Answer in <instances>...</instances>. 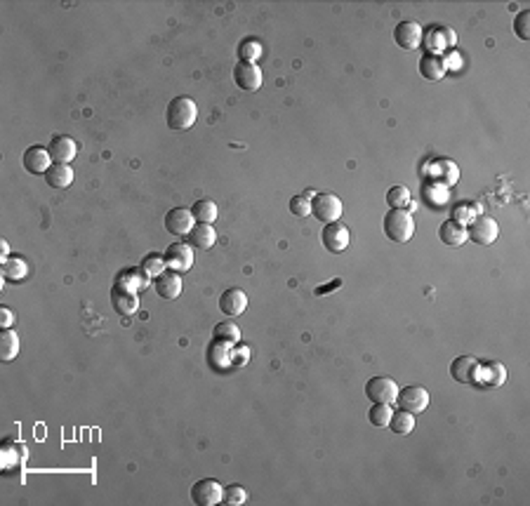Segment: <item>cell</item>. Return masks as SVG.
<instances>
[{
    "mask_svg": "<svg viewBox=\"0 0 530 506\" xmlns=\"http://www.w3.org/2000/svg\"><path fill=\"white\" fill-rule=\"evenodd\" d=\"M245 308H248V295H245L241 288H229L219 297V311L229 315V318L241 315Z\"/></svg>",
    "mask_w": 530,
    "mask_h": 506,
    "instance_id": "9a60e30c",
    "label": "cell"
},
{
    "mask_svg": "<svg viewBox=\"0 0 530 506\" xmlns=\"http://www.w3.org/2000/svg\"><path fill=\"white\" fill-rule=\"evenodd\" d=\"M196 118H198V106L191 97H175L168 104V128L170 130H189L193 128Z\"/></svg>",
    "mask_w": 530,
    "mask_h": 506,
    "instance_id": "6da1fadb",
    "label": "cell"
},
{
    "mask_svg": "<svg viewBox=\"0 0 530 506\" xmlns=\"http://www.w3.org/2000/svg\"><path fill=\"white\" fill-rule=\"evenodd\" d=\"M149 285V276L144 274L142 267L140 269H128V271H121L116 278V288H123L128 290V292H140V290H144Z\"/></svg>",
    "mask_w": 530,
    "mask_h": 506,
    "instance_id": "44dd1931",
    "label": "cell"
},
{
    "mask_svg": "<svg viewBox=\"0 0 530 506\" xmlns=\"http://www.w3.org/2000/svg\"><path fill=\"white\" fill-rule=\"evenodd\" d=\"M238 54H241V61H252V64H255V61L262 57L260 40H243L241 47H238Z\"/></svg>",
    "mask_w": 530,
    "mask_h": 506,
    "instance_id": "8d00e7d4",
    "label": "cell"
},
{
    "mask_svg": "<svg viewBox=\"0 0 530 506\" xmlns=\"http://www.w3.org/2000/svg\"><path fill=\"white\" fill-rule=\"evenodd\" d=\"M483 375V382L488 384V387H502L504 379H507V370H504V365L500 363V360H490L488 365L483 368V372L478 370V377Z\"/></svg>",
    "mask_w": 530,
    "mask_h": 506,
    "instance_id": "f1b7e54d",
    "label": "cell"
},
{
    "mask_svg": "<svg viewBox=\"0 0 530 506\" xmlns=\"http://www.w3.org/2000/svg\"><path fill=\"white\" fill-rule=\"evenodd\" d=\"M45 181H47V186H52V188L71 186V181H73L71 165H64V163H54V165L45 172Z\"/></svg>",
    "mask_w": 530,
    "mask_h": 506,
    "instance_id": "cb8c5ba5",
    "label": "cell"
},
{
    "mask_svg": "<svg viewBox=\"0 0 530 506\" xmlns=\"http://www.w3.org/2000/svg\"><path fill=\"white\" fill-rule=\"evenodd\" d=\"M191 214H193L196 224H212V221L217 219V205H214L210 198L196 200L191 207Z\"/></svg>",
    "mask_w": 530,
    "mask_h": 506,
    "instance_id": "4316f807",
    "label": "cell"
},
{
    "mask_svg": "<svg viewBox=\"0 0 530 506\" xmlns=\"http://www.w3.org/2000/svg\"><path fill=\"white\" fill-rule=\"evenodd\" d=\"M111 304H113V308H116V311L121 313V315H132V313H137V308H140V297H137L135 292H128V290L113 285V290H111Z\"/></svg>",
    "mask_w": 530,
    "mask_h": 506,
    "instance_id": "ffe728a7",
    "label": "cell"
},
{
    "mask_svg": "<svg viewBox=\"0 0 530 506\" xmlns=\"http://www.w3.org/2000/svg\"><path fill=\"white\" fill-rule=\"evenodd\" d=\"M391 415H394V410H391V405H372L370 412H368V419H370L372 426L382 429V426H389Z\"/></svg>",
    "mask_w": 530,
    "mask_h": 506,
    "instance_id": "d6a6232c",
    "label": "cell"
},
{
    "mask_svg": "<svg viewBox=\"0 0 530 506\" xmlns=\"http://www.w3.org/2000/svg\"><path fill=\"white\" fill-rule=\"evenodd\" d=\"M394 40L403 50H418L422 43V27L418 22H401L394 29Z\"/></svg>",
    "mask_w": 530,
    "mask_h": 506,
    "instance_id": "e0dca14e",
    "label": "cell"
},
{
    "mask_svg": "<svg viewBox=\"0 0 530 506\" xmlns=\"http://www.w3.org/2000/svg\"><path fill=\"white\" fill-rule=\"evenodd\" d=\"M394 405H399V410H406L410 415H420L429 405V391L425 387H406L399 391Z\"/></svg>",
    "mask_w": 530,
    "mask_h": 506,
    "instance_id": "52a82bcc",
    "label": "cell"
},
{
    "mask_svg": "<svg viewBox=\"0 0 530 506\" xmlns=\"http://www.w3.org/2000/svg\"><path fill=\"white\" fill-rule=\"evenodd\" d=\"M415 233V219L408 210H389L384 214V236L391 243H408Z\"/></svg>",
    "mask_w": 530,
    "mask_h": 506,
    "instance_id": "7a4b0ae2",
    "label": "cell"
},
{
    "mask_svg": "<svg viewBox=\"0 0 530 506\" xmlns=\"http://www.w3.org/2000/svg\"><path fill=\"white\" fill-rule=\"evenodd\" d=\"M165 267L175 274H186L189 269L193 267V250L189 243H172L170 248L165 250Z\"/></svg>",
    "mask_w": 530,
    "mask_h": 506,
    "instance_id": "ba28073f",
    "label": "cell"
},
{
    "mask_svg": "<svg viewBox=\"0 0 530 506\" xmlns=\"http://www.w3.org/2000/svg\"><path fill=\"white\" fill-rule=\"evenodd\" d=\"M446 61L441 54H425L420 59V73L425 75L427 80H432V83H436V80H441L446 75Z\"/></svg>",
    "mask_w": 530,
    "mask_h": 506,
    "instance_id": "7402d4cb",
    "label": "cell"
},
{
    "mask_svg": "<svg viewBox=\"0 0 530 506\" xmlns=\"http://www.w3.org/2000/svg\"><path fill=\"white\" fill-rule=\"evenodd\" d=\"M19 353V334L15 330H3L0 332V360L10 363Z\"/></svg>",
    "mask_w": 530,
    "mask_h": 506,
    "instance_id": "484cf974",
    "label": "cell"
},
{
    "mask_svg": "<svg viewBox=\"0 0 530 506\" xmlns=\"http://www.w3.org/2000/svg\"><path fill=\"white\" fill-rule=\"evenodd\" d=\"M154 290L163 299H177L182 295V276L165 269L159 278H154Z\"/></svg>",
    "mask_w": 530,
    "mask_h": 506,
    "instance_id": "2e32d148",
    "label": "cell"
},
{
    "mask_svg": "<svg viewBox=\"0 0 530 506\" xmlns=\"http://www.w3.org/2000/svg\"><path fill=\"white\" fill-rule=\"evenodd\" d=\"M193 226H196V219L191 210H186V207H175V210H170L165 214V229L168 233H172V236H189Z\"/></svg>",
    "mask_w": 530,
    "mask_h": 506,
    "instance_id": "4fadbf2b",
    "label": "cell"
},
{
    "mask_svg": "<svg viewBox=\"0 0 530 506\" xmlns=\"http://www.w3.org/2000/svg\"><path fill=\"white\" fill-rule=\"evenodd\" d=\"M22 165H24V170H27L29 174H36V177L43 174V177H45V172L54 165V163H52V156H50L47 149H43V147H31V149L24 151Z\"/></svg>",
    "mask_w": 530,
    "mask_h": 506,
    "instance_id": "7c38bea8",
    "label": "cell"
},
{
    "mask_svg": "<svg viewBox=\"0 0 530 506\" xmlns=\"http://www.w3.org/2000/svg\"><path fill=\"white\" fill-rule=\"evenodd\" d=\"M248 502V492L241 485H229L224 488V504H231V506H241Z\"/></svg>",
    "mask_w": 530,
    "mask_h": 506,
    "instance_id": "f35d334b",
    "label": "cell"
},
{
    "mask_svg": "<svg viewBox=\"0 0 530 506\" xmlns=\"http://www.w3.org/2000/svg\"><path fill=\"white\" fill-rule=\"evenodd\" d=\"M0 457L5 461V471H8L10 464H24V457H27V450H24L22 442L8 438L3 442V450H0Z\"/></svg>",
    "mask_w": 530,
    "mask_h": 506,
    "instance_id": "83f0119b",
    "label": "cell"
},
{
    "mask_svg": "<svg viewBox=\"0 0 530 506\" xmlns=\"http://www.w3.org/2000/svg\"><path fill=\"white\" fill-rule=\"evenodd\" d=\"M47 151H50V156H52V163H64V165H68V163L75 158V154H78V144H75L71 137L59 135L50 142Z\"/></svg>",
    "mask_w": 530,
    "mask_h": 506,
    "instance_id": "ac0fdd59",
    "label": "cell"
},
{
    "mask_svg": "<svg viewBox=\"0 0 530 506\" xmlns=\"http://www.w3.org/2000/svg\"><path fill=\"white\" fill-rule=\"evenodd\" d=\"M469 240H474L478 245H493L497 236H500V226L493 217H476L474 221L469 224Z\"/></svg>",
    "mask_w": 530,
    "mask_h": 506,
    "instance_id": "30bf717a",
    "label": "cell"
},
{
    "mask_svg": "<svg viewBox=\"0 0 530 506\" xmlns=\"http://www.w3.org/2000/svg\"><path fill=\"white\" fill-rule=\"evenodd\" d=\"M165 269H168L165 267V259L159 257V255H149V257H144V262H142V271L149 278H159Z\"/></svg>",
    "mask_w": 530,
    "mask_h": 506,
    "instance_id": "d590c367",
    "label": "cell"
},
{
    "mask_svg": "<svg viewBox=\"0 0 530 506\" xmlns=\"http://www.w3.org/2000/svg\"><path fill=\"white\" fill-rule=\"evenodd\" d=\"M186 238H189V245H191V248L210 250L214 245V240H217V233H214L212 224H196Z\"/></svg>",
    "mask_w": 530,
    "mask_h": 506,
    "instance_id": "603a6c76",
    "label": "cell"
},
{
    "mask_svg": "<svg viewBox=\"0 0 530 506\" xmlns=\"http://www.w3.org/2000/svg\"><path fill=\"white\" fill-rule=\"evenodd\" d=\"M191 502L198 506H214L224 502V488L214 478H200L191 485Z\"/></svg>",
    "mask_w": 530,
    "mask_h": 506,
    "instance_id": "5b68a950",
    "label": "cell"
},
{
    "mask_svg": "<svg viewBox=\"0 0 530 506\" xmlns=\"http://www.w3.org/2000/svg\"><path fill=\"white\" fill-rule=\"evenodd\" d=\"M342 285V281H335V283H330L327 288H316V295H327V290H335V288H339Z\"/></svg>",
    "mask_w": 530,
    "mask_h": 506,
    "instance_id": "60d3db41",
    "label": "cell"
},
{
    "mask_svg": "<svg viewBox=\"0 0 530 506\" xmlns=\"http://www.w3.org/2000/svg\"><path fill=\"white\" fill-rule=\"evenodd\" d=\"M233 356H236V349H233V344H226V341H217L212 339L210 349H207V363H210V368L214 370H229L233 365Z\"/></svg>",
    "mask_w": 530,
    "mask_h": 506,
    "instance_id": "5bb4252c",
    "label": "cell"
},
{
    "mask_svg": "<svg viewBox=\"0 0 530 506\" xmlns=\"http://www.w3.org/2000/svg\"><path fill=\"white\" fill-rule=\"evenodd\" d=\"M514 34L521 40H530V10H521L514 19Z\"/></svg>",
    "mask_w": 530,
    "mask_h": 506,
    "instance_id": "74e56055",
    "label": "cell"
},
{
    "mask_svg": "<svg viewBox=\"0 0 530 506\" xmlns=\"http://www.w3.org/2000/svg\"><path fill=\"white\" fill-rule=\"evenodd\" d=\"M314 191H309L307 195H293L290 198V212L295 214V217H309L311 214V200L309 198H314Z\"/></svg>",
    "mask_w": 530,
    "mask_h": 506,
    "instance_id": "836d02e7",
    "label": "cell"
},
{
    "mask_svg": "<svg viewBox=\"0 0 530 506\" xmlns=\"http://www.w3.org/2000/svg\"><path fill=\"white\" fill-rule=\"evenodd\" d=\"M29 276V267L22 257H10L3 262V278L10 283H19Z\"/></svg>",
    "mask_w": 530,
    "mask_h": 506,
    "instance_id": "d4e9b609",
    "label": "cell"
},
{
    "mask_svg": "<svg viewBox=\"0 0 530 506\" xmlns=\"http://www.w3.org/2000/svg\"><path fill=\"white\" fill-rule=\"evenodd\" d=\"M365 396L372 405H394L399 396V384L391 377H372L365 384Z\"/></svg>",
    "mask_w": 530,
    "mask_h": 506,
    "instance_id": "3957f363",
    "label": "cell"
},
{
    "mask_svg": "<svg viewBox=\"0 0 530 506\" xmlns=\"http://www.w3.org/2000/svg\"><path fill=\"white\" fill-rule=\"evenodd\" d=\"M387 202H389L391 210H406L408 205H413V198H410L408 186H403V184L391 186L389 193H387Z\"/></svg>",
    "mask_w": 530,
    "mask_h": 506,
    "instance_id": "4dcf8cb0",
    "label": "cell"
},
{
    "mask_svg": "<svg viewBox=\"0 0 530 506\" xmlns=\"http://www.w3.org/2000/svg\"><path fill=\"white\" fill-rule=\"evenodd\" d=\"M478 370H481V363L474 356H459L450 363V377L466 387L478 382Z\"/></svg>",
    "mask_w": 530,
    "mask_h": 506,
    "instance_id": "8fae6325",
    "label": "cell"
},
{
    "mask_svg": "<svg viewBox=\"0 0 530 506\" xmlns=\"http://www.w3.org/2000/svg\"><path fill=\"white\" fill-rule=\"evenodd\" d=\"M389 429L394 431L396 436H406L415 429V415L406 412V410H399V412L391 415V422H389Z\"/></svg>",
    "mask_w": 530,
    "mask_h": 506,
    "instance_id": "f546056e",
    "label": "cell"
},
{
    "mask_svg": "<svg viewBox=\"0 0 530 506\" xmlns=\"http://www.w3.org/2000/svg\"><path fill=\"white\" fill-rule=\"evenodd\" d=\"M0 252H3V255H0V257H3V262H5V259H10L12 255H10V245H8V240H3V243H0Z\"/></svg>",
    "mask_w": 530,
    "mask_h": 506,
    "instance_id": "b9f144b4",
    "label": "cell"
},
{
    "mask_svg": "<svg viewBox=\"0 0 530 506\" xmlns=\"http://www.w3.org/2000/svg\"><path fill=\"white\" fill-rule=\"evenodd\" d=\"M448 43H446V27H432L429 31V38H427V50L429 54H439L441 50H446Z\"/></svg>",
    "mask_w": 530,
    "mask_h": 506,
    "instance_id": "e575fe53",
    "label": "cell"
},
{
    "mask_svg": "<svg viewBox=\"0 0 530 506\" xmlns=\"http://www.w3.org/2000/svg\"><path fill=\"white\" fill-rule=\"evenodd\" d=\"M12 322H15V313H12V308L3 306L0 308V327H3V330H10Z\"/></svg>",
    "mask_w": 530,
    "mask_h": 506,
    "instance_id": "ab89813d",
    "label": "cell"
},
{
    "mask_svg": "<svg viewBox=\"0 0 530 506\" xmlns=\"http://www.w3.org/2000/svg\"><path fill=\"white\" fill-rule=\"evenodd\" d=\"M439 236L446 245H450V248H459V245H464L466 240H469V233H466L464 224H459L455 219L443 221L439 229Z\"/></svg>",
    "mask_w": 530,
    "mask_h": 506,
    "instance_id": "d6986e66",
    "label": "cell"
},
{
    "mask_svg": "<svg viewBox=\"0 0 530 506\" xmlns=\"http://www.w3.org/2000/svg\"><path fill=\"white\" fill-rule=\"evenodd\" d=\"M233 83L245 92H255L262 87V68L252 61H238L233 68Z\"/></svg>",
    "mask_w": 530,
    "mask_h": 506,
    "instance_id": "9c48e42d",
    "label": "cell"
},
{
    "mask_svg": "<svg viewBox=\"0 0 530 506\" xmlns=\"http://www.w3.org/2000/svg\"><path fill=\"white\" fill-rule=\"evenodd\" d=\"M342 200L337 198L335 193H316L311 198V214L316 219H321L323 224H330V221H339L342 217Z\"/></svg>",
    "mask_w": 530,
    "mask_h": 506,
    "instance_id": "277c9868",
    "label": "cell"
},
{
    "mask_svg": "<svg viewBox=\"0 0 530 506\" xmlns=\"http://www.w3.org/2000/svg\"><path fill=\"white\" fill-rule=\"evenodd\" d=\"M214 339L226 341V344H238V339H241V330H238V325L236 322H231V320L217 322V325H214Z\"/></svg>",
    "mask_w": 530,
    "mask_h": 506,
    "instance_id": "1f68e13d",
    "label": "cell"
},
{
    "mask_svg": "<svg viewBox=\"0 0 530 506\" xmlns=\"http://www.w3.org/2000/svg\"><path fill=\"white\" fill-rule=\"evenodd\" d=\"M321 240H323V248L330 252V255H342V252L349 248V229H346L342 221H330V224H325L323 231H321Z\"/></svg>",
    "mask_w": 530,
    "mask_h": 506,
    "instance_id": "8992f818",
    "label": "cell"
}]
</instances>
